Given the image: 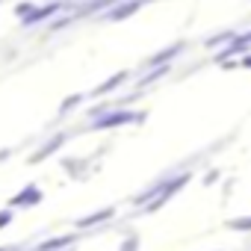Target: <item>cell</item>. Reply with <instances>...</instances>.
Segmentation results:
<instances>
[{"label": "cell", "mask_w": 251, "mask_h": 251, "mask_svg": "<svg viewBox=\"0 0 251 251\" xmlns=\"http://www.w3.org/2000/svg\"><path fill=\"white\" fill-rule=\"evenodd\" d=\"M109 216H112V210H103V213H98V216H89V219H83V222H80V227H89L92 222H100V219H109Z\"/></svg>", "instance_id": "obj_1"}, {"label": "cell", "mask_w": 251, "mask_h": 251, "mask_svg": "<svg viewBox=\"0 0 251 251\" xmlns=\"http://www.w3.org/2000/svg\"><path fill=\"white\" fill-rule=\"evenodd\" d=\"M230 227H236V230H251V219H236V222H230Z\"/></svg>", "instance_id": "obj_2"}, {"label": "cell", "mask_w": 251, "mask_h": 251, "mask_svg": "<svg viewBox=\"0 0 251 251\" xmlns=\"http://www.w3.org/2000/svg\"><path fill=\"white\" fill-rule=\"evenodd\" d=\"M6 222H9V213H6V216H0V227H3Z\"/></svg>", "instance_id": "obj_3"}]
</instances>
